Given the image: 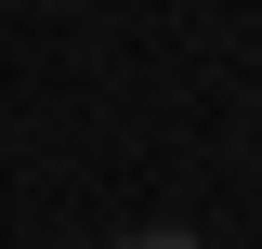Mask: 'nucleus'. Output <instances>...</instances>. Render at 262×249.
<instances>
[{"mask_svg": "<svg viewBox=\"0 0 262 249\" xmlns=\"http://www.w3.org/2000/svg\"><path fill=\"white\" fill-rule=\"evenodd\" d=\"M118 249H196V236H184V223H144V236H118Z\"/></svg>", "mask_w": 262, "mask_h": 249, "instance_id": "f257e3e1", "label": "nucleus"}]
</instances>
